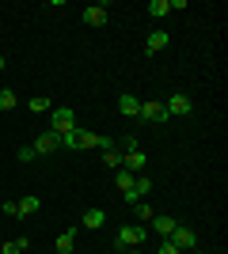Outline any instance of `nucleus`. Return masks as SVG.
<instances>
[{
	"mask_svg": "<svg viewBox=\"0 0 228 254\" xmlns=\"http://www.w3.org/2000/svg\"><path fill=\"white\" fill-rule=\"evenodd\" d=\"M141 122H149V126H156V122H167V110H163V103L156 99V103H141Z\"/></svg>",
	"mask_w": 228,
	"mask_h": 254,
	"instance_id": "nucleus-7",
	"label": "nucleus"
},
{
	"mask_svg": "<svg viewBox=\"0 0 228 254\" xmlns=\"http://www.w3.org/2000/svg\"><path fill=\"white\" fill-rule=\"evenodd\" d=\"M160 254H183V251H179L171 239H163V243H160Z\"/></svg>",
	"mask_w": 228,
	"mask_h": 254,
	"instance_id": "nucleus-26",
	"label": "nucleus"
},
{
	"mask_svg": "<svg viewBox=\"0 0 228 254\" xmlns=\"http://www.w3.org/2000/svg\"><path fill=\"white\" fill-rule=\"evenodd\" d=\"M167 42H171V38H167V31H152L149 38H145V53H149V57H156V53L167 50Z\"/></svg>",
	"mask_w": 228,
	"mask_h": 254,
	"instance_id": "nucleus-11",
	"label": "nucleus"
},
{
	"mask_svg": "<svg viewBox=\"0 0 228 254\" xmlns=\"http://www.w3.org/2000/svg\"><path fill=\"white\" fill-rule=\"evenodd\" d=\"M15 106H19V99H15V91H11V87H0V110L8 114V110H15Z\"/></svg>",
	"mask_w": 228,
	"mask_h": 254,
	"instance_id": "nucleus-20",
	"label": "nucleus"
},
{
	"mask_svg": "<svg viewBox=\"0 0 228 254\" xmlns=\"http://www.w3.org/2000/svg\"><path fill=\"white\" fill-rule=\"evenodd\" d=\"M133 216H137V220H145V224H149L152 216H156V209H152L149 201H137V205H133Z\"/></svg>",
	"mask_w": 228,
	"mask_h": 254,
	"instance_id": "nucleus-22",
	"label": "nucleus"
},
{
	"mask_svg": "<svg viewBox=\"0 0 228 254\" xmlns=\"http://www.w3.org/2000/svg\"><path fill=\"white\" fill-rule=\"evenodd\" d=\"M103 163H107L110 171H122V152L118 148H107V152H103Z\"/></svg>",
	"mask_w": 228,
	"mask_h": 254,
	"instance_id": "nucleus-23",
	"label": "nucleus"
},
{
	"mask_svg": "<svg viewBox=\"0 0 228 254\" xmlns=\"http://www.w3.org/2000/svg\"><path fill=\"white\" fill-rule=\"evenodd\" d=\"M171 243L179 247V251H194L198 247V235H194V228H186V224H179L171 232Z\"/></svg>",
	"mask_w": 228,
	"mask_h": 254,
	"instance_id": "nucleus-5",
	"label": "nucleus"
},
{
	"mask_svg": "<svg viewBox=\"0 0 228 254\" xmlns=\"http://www.w3.org/2000/svg\"><path fill=\"white\" fill-rule=\"evenodd\" d=\"M163 110H167V118H186L190 110H194V103H190V95H183V91H175L167 103H163Z\"/></svg>",
	"mask_w": 228,
	"mask_h": 254,
	"instance_id": "nucleus-3",
	"label": "nucleus"
},
{
	"mask_svg": "<svg viewBox=\"0 0 228 254\" xmlns=\"http://www.w3.org/2000/svg\"><path fill=\"white\" fill-rule=\"evenodd\" d=\"M149 239V228L145 224H122L118 235H114V243H118V251H137V247Z\"/></svg>",
	"mask_w": 228,
	"mask_h": 254,
	"instance_id": "nucleus-1",
	"label": "nucleus"
},
{
	"mask_svg": "<svg viewBox=\"0 0 228 254\" xmlns=\"http://www.w3.org/2000/svg\"><path fill=\"white\" fill-rule=\"evenodd\" d=\"M149 193H152V179H149V175H137V179H133V205L145 201Z\"/></svg>",
	"mask_w": 228,
	"mask_h": 254,
	"instance_id": "nucleus-13",
	"label": "nucleus"
},
{
	"mask_svg": "<svg viewBox=\"0 0 228 254\" xmlns=\"http://www.w3.org/2000/svg\"><path fill=\"white\" fill-rule=\"evenodd\" d=\"M149 15H152V19H163V15H171L167 0H149Z\"/></svg>",
	"mask_w": 228,
	"mask_h": 254,
	"instance_id": "nucleus-21",
	"label": "nucleus"
},
{
	"mask_svg": "<svg viewBox=\"0 0 228 254\" xmlns=\"http://www.w3.org/2000/svg\"><path fill=\"white\" fill-rule=\"evenodd\" d=\"M4 216H11V220H19V205H15V201H4Z\"/></svg>",
	"mask_w": 228,
	"mask_h": 254,
	"instance_id": "nucleus-25",
	"label": "nucleus"
},
{
	"mask_svg": "<svg viewBox=\"0 0 228 254\" xmlns=\"http://www.w3.org/2000/svg\"><path fill=\"white\" fill-rule=\"evenodd\" d=\"M19 220H27V216H34L38 212V193H27V197H19Z\"/></svg>",
	"mask_w": 228,
	"mask_h": 254,
	"instance_id": "nucleus-15",
	"label": "nucleus"
},
{
	"mask_svg": "<svg viewBox=\"0 0 228 254\" xmlns=\"http://www.w3.org/2000/svg\"><path fill=\"white\" fill-rule=\"evenodd\" d=\"M126 254H137V251H126Z\"/></svg>",
	"mask_w": 228,
	"mask_h": 254,
	"instance_id": "nucleus-28",
	"label": "nucleus"
},
{
	"mask_svg": "<svg viewBox=\"0 0 228 254\" xmlns=\"http://www.w3.org/2000/svg\"><path fill=\"white\" fill-rule=\"evenodd\" d=\"M57 148H61V137H57L54 129H50V133H38V140L31 144L34 156H50V152H57Z\"/></svg>",
	"mask_w": 228,
	"mask_h": 254,
	"instance_id": "nucleus-4",
	"label": "nucleus"
},
{
	"mask_svg": "<svg viewBox=\"0 0 228 254\" xmlns=\"http://www.w3.org/2000/svg\"><path fill=\"white\" fill-rule=\"evenodd\" d=\"M27 110H31V114L38 118V114H50V110H54V103H50L46 95H34L31 103H27Z\"/></svg>",
	"mask_w": 228,
	"mask_h": 254,
	"instance_id": "nucleus-18",
	"label": "nucleus"
},
{
	"mask_svg": "<svg viewBox=\"0 0 228 254\" xmlns=\"http://www.w3.org/2000/svg\"><path fill=\"white\" fill-rule=\"evenodd\" d=\"M149 224H152V232L160 235V239H171V232L179 228V220H171V216H163V212H156V216H152Z\"/></svg>",
	"mask_w": 228,
	"mask_h": 254,
	"instance_id": "nucleus-10",
	"label": "nucleus"
},
{
	"mask_svg": "<svg viewBox=\"0 0 228 254\" xmlns=\"http://www.w3.org/2000/svg\"><path fill=\"white\" fill-rule=\"evenodd\" d=\"M103 224H107V212H103V209H87L84 220H80V228H95V232H99Z\"/></svg>",
	"mask_w": 228,
	"mask_h": 254,
	"instance_id": "nucleus-14",
	"label": "nucleus"
},
{
	"mask_svg": "<svg viewBox=\"0 0 228 254\" xmlns=\"http://www.w3.org/2000/svg\"><path fill=\"white\" fill-rule=\"evenodd\" d=\"M27 247H31L27 235H19V239H4V243H0V254H23Z\"/></svg>",
	"mask_w": 228,
	"mask_h": 254,
	"instance_id": "nucleus-16",
	"label": "nucleus"
},
{
	"mask_svg": "<svg viewBox=\"0 0 228 254\" xmlns=\"http://www.w3.org/2000/svg\"><path fill=\"white\" fill-rule=\"evenodd\" d=\"M133 179L137 175H130V171H114V186L122 190V201L126 205H133Z\"/></svg>",
	"mask_w": 228,
	"mask_h": 254,
	"instance_id": "nucleus-9",
	"label": "nucleus"
},
{
	"mask_svg": "<svg viewBox=\"0 0 228 254\" xmlns=\"http://www.w3.org/2000/svg\"><path fill=\"white\" fill-rule=\"evenodd\" d=\"M84 27H107V19H110V11L103 8V4H91V8H84Z\"/></svg>",
	"mask_w": 228,
	"mask_h": 254,
	"instance_id": "nucleus-8",
	"label": "nucleus"
},
{
	"mask_svg": "<svg viewBox=\"0 0 228 254\" xmlns=\"http://www.w3.org/2000/svg\"><path fill=\"white\" fill-rule=\"evenodd\" d=\"M145 167H149V156H145L141 148H133V152H126V156H122V171H130V175H141Z\"/></svg>",
	"mask_w": 228,
	"mask_h": 254,
	"instance_id": "nucleus-6",
	"label": "nucleus"
},
{
	"mask_svg": "<svg viewBox=\"0 0 228 254\" xmlns=\"http://www.w3.org/2000/svg\"><path fill=\"white\" fill-rule=\"evenodd\" d=\"M57 137H61V148L80 152V129H69V133H57Z\"/></svg>",
	"mask_w": 228,
	"mask_h": 254,
	"instance_id": "nucleus-19",
	"label": "nucleus"
},
{
	"mask_svg": "<svg viewBox=\"0 0 228 254\" xmlns=\"http://www.w3.org/2000/svg\"><path fill=\"white\" fill-rule=\"evenodd\" d=\"M4 68H8V57H4V53H0V72H4Z\"/></svg>",
	"mask_w": 228,
	"mask_h": 254,
	"instance_id": "nucleus-27",
	"label": "nucleus"
},
{
	"mask_svg": "<svg viewBox=\"0 0 228 254\" xmlns=\"http://www.w3.org/2000/svg\"><path fill=\"white\" fill-rule=\"evenodd\" d=\"M54 247H57V254H73V251H76V228H69L65 235H57Z\"/></svg>",
	"mask_w": 228,
	"mask_h": 254,
	"instance_id": "nucleus-17",
	"label": "nucleus"
},
{
	"mask_svg": "<svg viewBox=\"0 0 228 254\" xmlns=\"http://www.w3.org/2000/svg\"><path fill=\"white\" fill-rule=\"evenodd\" d=\"M50 129H54V133H69V129H76L73 106H54V110H50Z\"/></svg>",
	"mask_w": 228,
	"mask_h": 254,
	"instance_id": "nucleus-2",
	"label": "nucleus"
},
{
	"mask_svg": "<svg viewBox=\"0 0 228 254\" xmlns=\"http://www.w3.org/2000/svg\"><path fill=\"white\" fill-rule=\"evenodd\" d=\"M118 114H122V118H137V114H141V99L130 95V91H126V95H118Z\"/></svg>",
	"mask_w": 228,
	"mask_h": 254,
	"instance_id": "nucleus-12",
	"label": "nucleus"
},
{
	"mask_svg": "<svg viewBox=\"0 0 228 254\" xmlns=\"http://www.w3.org/2000/svg\"><path fill=\"white\" fill-rule=\"evenodd\" d=\"M114 148H118L122 156H126V152H133V148H141V144H137V137H133V133H126V137H122V140H114Z\"/></svg>",
	"mask_w": 228,
	"mask_h": 254,
	"instance_id": "nucleus-24",
	"label": "nucleus"
}]
</instances>
